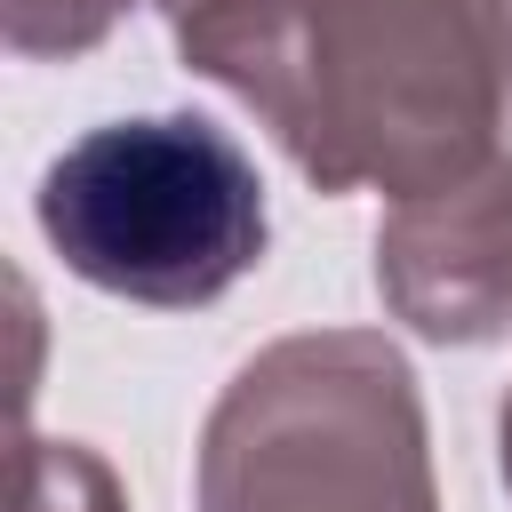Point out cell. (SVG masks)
Wrapping results in <instances>:
<instances>
[{
	"mask_svg": "<svg viewBox=\"0 0 512 512\" xmlns=\"http://www.w3.org/2000/svg\"><path fill=\"white\" fill-rule=\"evenodd\" d=\"M192 80L240 96L312 192L424 200L496 160L512 0H152Z\"/></svg>",
	"mask_w": 512,
	"mask_h": 512,
	"instance_id": "obj_1",
	"label": "cell"
},
{
	"mask_svg": "<svg viewBox=\"0 0 512 512\" xmlns=\"http://www.w3.org/2000/svg\"><path fill=\"white\" fill-rule=\"evenodd\" d=\"M192 512H440L408 352L384 328H296L248 352L200 424Z\"/></svg>",
	"mask_w": 512,
	"mask_h": 512,
	"instance_id": "obj_2",
	"label": "cell"
},
{
	"mask_svg": "<svg viewBox=\"0 0 512 512\" xmlns=\"http://www.w3.org/2000/svg\"><path fill=\"white\" fill-rule=\"evenodd\" d=\"M32 216L72 280L144 312L232 296L272 240L256 160L200 112H136L72 136L40 168Z\"/></svg>",
	"mask_w": 512,
	"mask_h": 512,
	"instance_id": "obj_3",
	"label": "cell"
},
{
	"mask_svg": "<svg viewBox=\"0 0 512 512\" xmlns=\"http://www.w3.org/2000/svg\"><path fill=\"white\" fill-rule=\"evenodd\" d=\"M376 296L400 328L448 352L512 336V152L448 192L384 208Z\"/></svg>",
	"mask_w": 512,
	"mask_h": 512,
	"instance_id": "obj_4",
	"label": "cell"
},
{
	"mask_svg": "<svg viewBox=\"0 0 512 512\" xmlns=\"http://www.w3.org/2000/svg\"><path fill=\"white\" fill-rule=\"evenodd\" d=\"M136 0H0V40L16 64H72L128 24Z\"/></svg>",
	"mask_w": 512,
	"mask_h": 512,
	"instance_id": "obj_5",
	"label": "cell"
},
{
	"mask_svg": "<svg viewBox=\"0 0 512 512\" xmlns=\"http://www.w3.org/2000/svg\"><path fill=\"white\" fill-rule=\"evenodd\" d=\"M16 512H128V488L112 480V464L88 440H40V432H24Z\"/></svg>",
	"mask_w": 512,
	"mask_h": 512,
	"instance_id": "obj_6",
	"label": "cell"
},
{
	"mask_svg": "<svg viewBox=\"0 0 512 512\" xmlns=\"http://www.w3.org/2000/svg\"><path fill=\"white\" fill-rule=\"evenodd\" d=\"M496 464H504V488H512V392H504V408H496Z\"/></svg>",
	"mask_w": 512,
	"mask_h": 512,
	"instance_id": "obj_7",
	"label": "cell"
}]
</instances>
